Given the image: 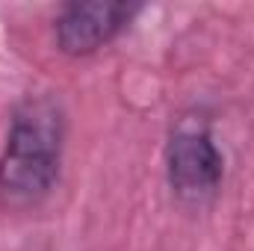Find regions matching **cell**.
Here are the masks:
<instances>
[{
  "label": "cell",
  "instance_id": "1",
  "mask_svg": "<svg viewBox=\"0 0 254 251\" xmlns=\"http://www.w3.org/2000/svg\"><path fill=\"white\" fill-rule=\"evenodd\" d=\"M65 154V113L54 95L24 98L6 130L0 151V204L33 210L60 184Z\"/></svg>",
  "mask_w": 254,
  "mask_h": 251
},
{
  "label": "cell",
  "instance_id": "2",
  "mask_svg": "<svg viewBox=\"0 0 254 251\" xmlns=\"http://www.w3.org/2000/svg\"><path fill=\"white\" fill-rule=\"evenodd\" d=\"M166 184L184 207L201 210L216 201L225 181V154L216 145L207 122H190L169 133L166 142Z\"/></svg>",
  "mask_w": 254,
  "mask_h": 251
},
{
  "label": "cell",
  "instance_id": "3",
  "mask_svg": "<svg viewBox=\"0 0 254 251\" xmlns=\"http://www.w3.org/2000/svg\"><path fill=\"white\" fill-rule=\"evenodd\" d=\"M139 12H142V6L127 3V0L65 3V6H60V12L54 18L57 51L71 57V60L92 57V54L104 51L107 45H113L133 24V18Z\"/></svg>",
  "mask_w": 254,
  "mask_h": 251
}]
</instances>
